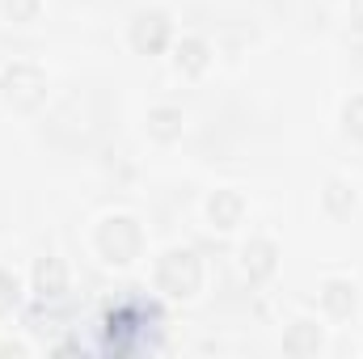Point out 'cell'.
<instances>
[{
    "label": "cell",
    "mask_w": 363,
    "mask_h": 359,
    "mask_svg": "<svg viewBox=\"0 0 363 359\" xmlns=\"http://www.w3.org/2000/svg\"><path fill=\"white\" fill-rule=\"evenodd\" d=\"M321 211H325L330 220H351V216L359 211L355 186L347 178H325V186H321Z\"/></svg>",
    "instance_id": "cell-11"
},
{
    "label": "cell",
    "mask_w": 363,
    "mask_h": 359,
    "mask_svg": "<svg viewBox=\"0 0 363 359\" xmlns=\"http://www.w3.org/2000/svg\"><path fill=\"white\" fill-rule=\"evenodd\" d=\"M30 287H34L43 300H47V296H51V300H55V296H64V292H68V267H64L55 254L38 258L34 270H30Z\"/></svg>",
    "instance_id": "cell-12"
},
{
    "label": "cell",
    "mask_w": 363,
    "mask_h": 359,
    "mask_svg": "<svg viewBox=\"0 0 363 359\" xmlns=\"http://www.w3.org/2000/svg\"><path fill=\"white\" fill-rule=\"evenodd\" d=\"M203 216H207V224H211L216 233H237V228L245 224V216H250V199H245L241 186H220V190L207 194Z\"/></svg>",
    "instance_id": "cell-5"
},
{
    "label": "cell",
    "mask_w": 363,
    "mask_h": 359,
    "mask_svg": "<svg viewBox=\"0 0 363 359\" xmlns=\"http://www.w3.org/2000/svg\"><path fill=\"white\" fill-rule=\"evenodd\" d=\"M279 241L274 237H250L245 245H241V270H245V279L250 283H267L279 275Z\"/></svg>",
    "instance_id": "cell-8"
},
{
    "label": "cell",
    "mask_w": 363,
    "mask_h": 359,
    "mask_svg": "<svg viewBox=\"0 0 363 359\" xmlns=\"http://www.w3.org/2000/svg\"><path fill=\"white\" fill-rule=\"evenodd\" d=\"M347 30L363 38V0H347Z\"/></svg>",
    "instance_id": "cell-16"
},
{
    "label": "cell",
    "mask_w": 363,
    "mask_h": 359,
    "mask_svg": "<svg viewBox=\"0 0 363 359\" xmlns=\"http://www.w3.org/2000/svg\"><path fill=\"white\" fill-rule=\"evenodd\" d=\"M325 351V326H317L313 317H296L283 330V355L291 359H313Z\"/></svg>",
    "instance_id": "cell-10"
},
{
    "label": "cell",
    "mask_w": 363,
    "mask_h": 359,
    "mask_svg": "<svg viewBox=\"0 0 363 359\" xmlns=\"http://www.w3.org/2000/svg\"><path fill=\"white\" fill-rule=\"evenodd\" d=\"M51 93V77L34 60H9L0 68V101L13 114H34Z\"/></svg>",
    "instance_id": "cell-2"
},
{
    "label": "cell",
    "mask_w": 363,
    "mask_h": 359,
    "mask_svg": "<svg viewBox=\"0 0 363 359\" xmlns=\"http://www.w3.org/2000/svg\"><path fill=\"white\" fill-rule=\"evenodd\" d=\"M203 279H207L203 258H199L190 245H174V250H165V254L157 258V267H152V283H157V292H165L169 300H194V296L203 292Z\"/></svg>",
    "instance_id": "cell-3"
},
{
    "label": "cell",
    "mask_w": 363,
    "mask_h": 359,
    "mask_svg": "<svg viewBox=\"0 0 363 359\" xmlns=\"http://www.w3.org/2000/svg\"><path fill=\"white\" fill-rule=\"evenodd\" d=\"M342 131L363 144V93H351L347 101H342Z\"/></svg>",
    "instance_id": "cell-14"
},
{
    "label": "cell",
    "mask_w": 363,
    "mask_h": 359,
    "mask_svg": "<svg viewBox=\"0 0 363 359\" xmlns=\"http://www.w3.org/2000/svg\"><path fill=\"white\" fill-rule=\"evenodd\" d=\"M144 136H148L152 144H161V148L178 144L182 136H186V110L174 106V101H157V106H148V114H144Z\"/></svg>",
    "instance_id": "cell-7"
},
{
    "label": "cell",
    "mask_w": 363,
    "mask_h": 359,
    "mask_svg": "<svg viewBox=\"0 0 363 359\" xmlns=\"http://www.w3.org/2000/svg\"><path fill=\"white\" fill-rule=\"evenodd\" d=\"M169 51H174V55H169V60H174V68H178L182 77H190V81H194V77H203V72L216 64V47H211L203 34H182V38H174V47H169Z\"/></svg>",
    "instance_id": "cell-9"
},
{
    "label": "cell",
    "mask_w": 363,
    "mask_h": 359,
    "mask_svg": "<svg viewBox=\"0 0 363 359\" xmlns=\"http://www.w3.org/2000/svg\"><path fill=\"white\" fill-rule=\"evenodd\" d=\"M174 38H178V30H174L169 9L148 4V9H135L127 21V43L135 55H165L174 47Z\"/></svg>",
    "instance_id": "cell-4"
},
{
    "label": "cell",
    "mask_w": 363,
    "mask_h": 359,
    "mask_svg": "<svg viewBox=\"0 0 363 359\" xmlns=\"http://www.w3.org/2000/svg\"><path fill=\"white\" fill-rule=\"evenodd\" d=\"M144 250H148V233H144V224H140L135 216L110 211V216H101V220L93 224V254H97L106 267H114V270L135 267V263L144 258Z\"/></svg>",
    "instance_id": "cell-1"
},
{
    "label": "cell",
    "mask_w": 363,
    "mask_h": 359,
    "mask_svg": "<svg viewBox=\"0 0 363 359\" xmlns=\"http://www.w3.org/2000/svg\"><path fill=\"white\" fill-rule=\"evenodd\" d=\"M317 304H321L325 317L347 321V317L359 309V283L347 279V275H330V279H321V287H317Z\"/></svg>",
    "instance_id": "cell-6"
},
{
    "label": "cell",
    "mask_w": 363,
    "mask_h": 359,
    "mask_svg": "<svg viewBox=\"0 0 363 359\" xmlns=\"http://www.w3.org/2000/svg\"><path fill=\"white\" fill-rule=\"evenodd\" d=\"M43 9H47V0H0V17L9 26H34L43 17Z\"/></svg>",
    "instance_id": "cell-13"
},
{
    "label": "cell",
    "mask_w": 363,
    "mask_h": 359,
    "mask_svg": "<svg viewBox=\"0 0 363 359\" xmlns=\"http://www.w3.org/2000/svg\"><path fill=\"white\" fill-rule=\"evenodd\" d=\"M17 300H21V279L0 267V317H9L17 309Z\"/></svg>",
    "instance_id": "cell-15"
}]
</instances>
